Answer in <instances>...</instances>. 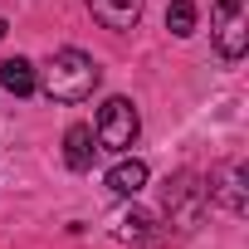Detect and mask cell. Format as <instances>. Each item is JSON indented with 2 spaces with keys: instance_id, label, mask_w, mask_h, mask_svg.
<instances>
[{
  "instance_id": "obj_1",
  "label": "cell",
  "mask_w": 249,
  "mask_h": 249,
  "mask_svg": "<svg viewBox=\"0 0 249 249\" xmlns=\"http://www.w3.org/2000/svg\"><path fill=\"white\" fill-rule=\"evenodd\" d=\"M54 103H83V98H93V88L103 83V69L83 54V49H59V54H49V64H44V73L35 78Z\"/></svg>"
},
{
  "instance_id": "obj_2",
  "label": "cell",
  "mask_w": 249,
  "mask_h": 249,
  "mask_svg": "<svg viewBox=\"0 0 249 249\" xmlns=\"http://www.w3.org/2000/svg\"><path fill=\"white\" fill-rule=\"evenodd\" d=\"M210 35H215V49H220L230 64L244 59V49H249V0H215Z\"/></svg>"
},
{
  "instance_id": "obj_3",
  "label": "cell",
  "mask_w": 249,
  "mask_h": 249,
  "mask_svg": "<svg viewBox=\"0 0 249 249\" xmlns=\"http://www.w3.org/2000/svg\"><path fill=\"white\" fill-rule=\"evenodd\" d=\"M137 132H142V117H137L132 98H107V103L98 107V127H93L98 147H107V152H127V147L137 142Z\"/></svg>"
},
{
  "instance_id": "obj_4",
  "label": "cell",
  "mask_w": 249,
  "mask_h": 249,
  "mask_svg": "<svg viewBox=\"0 0 249 249\" xmlns=\"http://www.w3.org/2000/svg\"><path fill=\"white\" fill-rule=\"evenodd\" d=\"M112 239H117V244H132V249H161V244L171 239V225H161L152 210L132 205V210H122V215L112 220Z\"/></svg>"
},
{
  "instance_id": "obj_5",
  "label": "cell",
  "mask_w": 249,
  "mask_h": 249,
  "mask_svg": "<svg viewBox=\"0 0 249 249\" xmlns=\"http://www.w3.org/2000/svg\"><path fill=\"white\" fill-rule=\"evenodd\" d=\"M161 200H166V215H171V225L176 230H191L196 220H200V205H205V186H196V176H171L166 181V191H161Z\"/></svg>"
},
{
  "instance_id": "obj_6",
  "label": "cell",
  "mask_w": 249,
  "mask_h": 249,
  "mask_svg": "<svg viewBox=\"0 0 249 249\" xmlns=\"http://www.w3.org/2000/svg\"><path fill=\"white\" fill-rule=\"evenodd\" d=\"M205 200H220L225 210L244 215V205H249V196H244V166H239V161L220 166V171L210 176V191H205Z\"/></svg>"
},
{
  "instance_id": "obj_7",
  "label": "cell",
  "mask_w": 249,
  "mask_h": 249,
  "mask_svg": "<svg viewBox=\"0 0 249 249\" xmlns=\"http://www.w3.org/2000/svg\"><path fill=\"white\" fill-rule=\"evenodd\" d=\"M88 10L103 30H137L142 20V0H88Z\"/></svg>"
},
{
  "instance_id": "obj_8",
  "label": "cell",
  "mask_w": 249,
  "mask_h": 249,
  "mask_svg": "<svg viewBox=\"0 0 249 249\" xmlns=\"http://www.w3.org/2000/svg\"><path fill=\"white\" fill-rule=\"evenodd\" d=\"M93 142L98 137H93V127H83V122L64 132V161H69V171H88L93 166V152H98Z\"/></svg>"
},
{
  "instance_id": "obj_9",
  "label": "cell",
  "mask_w": 249,
  "mask_h": 249,
  "mask_svg": "<svg viewBox=\"0 0 249 249\" xmlns=\"http://www.w3.org/2000/svg\"><path fill=\"white\" fill-rule=\"evenodd\" d=\"M142 186H147V161H137V157H132V161H117V166L107 171V191H112V196H127V200H132Z\"/></svg>"
},
{
  "instance_id": "obj_10",
  "label": "cell",
  "mask_w": 249,
  "mask_h": 249,
  "mask_svg": "<svg viewBox=\"0 0 249 249\" xmlns=\"http://www.w3.org/2000/svg\"><path fill=\"white\" fill-rule=\"evenodd\" d=\"M0 88L5 93H15V98H25V93H35L39 83H35V64L30 59H0Z\"/></svg>"
},
{
  "instance_id": "obj_11",
  "label": "cell",
  "mask_w": 249,
  "mask_h": 249,
  "mask_svg": "<svg viewBox=\"0 0 249 249\" xmlns=\"http://www.w3.org/2000/svg\"><path fill=\"white\" fill-rule=\"evenodd\" d=\"M166 30L176 39H186L196 30V5H191V0H171V5H166Z\"/></svg>"
},
{
  "instance_id": "obj_12",
  "label": "cell",
  "mask_w": 249,
  "mask_h": 249,
  "mask_svg": "<svg viewBox=\"0 0 249 249\" xmlns=\"http://www.w3.org/2000/svg\"><path fill=\"white\" fill-rule=\"evenodd\" d=\"M5 30H10V25H5V20H0V39H5Z\"/></svg>"
}]
</instances>
